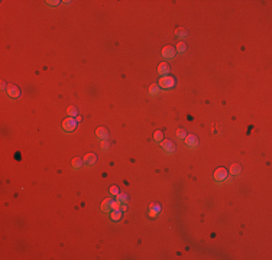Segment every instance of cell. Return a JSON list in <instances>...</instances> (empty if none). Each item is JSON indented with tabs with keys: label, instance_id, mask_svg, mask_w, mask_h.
Returning a JSON list of instances; mask_svg holds the SVG:
<instances>
[{
	"label": "cell",
	"instance_id": "cell-1",
	"mask_svg": "<svg viewBox=\"0 0 272 260\" xmlns=\"http://www.w3.org/2000/svg\"><path fill=\"white\" fill-rule=\"evenodd\" d=\"M158 85H159V88H164V90H171V88H174V85H175V78L171 77V75L161 77Z\"/></svg>",
	"mask_w": 272,
	"mask_h": 260
},
{
	"label": "cell",
	"instance_id": "cell-2",
	"mask_svg": "<svg viewBox=\"0 0 272 260\" xmlns=\"http://www.w3.org/2000/svg\"><path fill=\"white\" fill-rule=\"evenodd\" d=\"M77 119L75 117H67L65 120L62 121V129L67 132V133H71V132H74L75 130V127H77Z\"/></svg>",
	"mask_w": 272,
	"mask_h": 260
},
{
	"label": "cell",
	"instance_id": "cell-3",
	"mask_svg": "<svg viewBox=\"0 0 272 260\" xmlns=\"http://www.w3.org/2000/svg\"><path fill=\"white\" fill-rule=\"evenodd\" d=\"M6 94H7L10 98H17V97L22 95V91H20V88L17 85L10 84V85H7V88H6Z\"/></svg>",
	"mask_w": 272,
	"mask_h": 260
},
{
	"label": "cell",
	"instance_id": "cell-4",
	"mask_svg": "<svg viewBox=\"0 0 272 260\" xmlns=\"http://www.w3.org/2000/svg\"><path fill=\"white\" fill-rule=\"evenodd\" d=\"M227 171L224 169V168H219V169H216L214 171V179H216V182H223L226 178H227Z\"/></svg>",
	"mask_w": 272,
	"mask_h": 260
},
{
	"label": "cell",
	"instance_id": "cell-5",
	"mask_svg": "<svg viewBox=\"0 0 272 260\" xmlns=\"http://www.w3.org/2000/svg\"><path fill=\"white\" fill-rule=\"evenodd\" d=\"M161 146H162V149H164L167 153H174V152H175V145H174L171 140H162V142H161Z\"/></svg>",
	"mask_w": 272,
	"mask_h": 260
},
{
	"label": "cell",
	"instance_id": "cell-6",
	"mask_svg": "<svg viewBox=\"0 0 272 260\" xmlns=\"http://www.w3.org/2000/svg\"><path fill=\"white\" fill-rule=\"evenodd\" d=\"M175 53H177V51H175L171 45L165 46V48L162 49V56H164L165 59H171V58H174V56H175Z\"/></svg>",
	"mask_w": 272,
	"mask_h": 260
},
{
	"label": "cell",
	"instance_id": "cell-7",
	"mask_svg": "<svg viewBox=\"0 0 272 260\" xmlns=\"http://www.w3.org/2000/svg\"><path fill=\"white\" fill-rule=\"evenodd\" d=\"M184 142H185V145L188 147H197V145H198V139L195 137L194 135H187L185 139H184Z\"/></svg>",
	"mask_w": 272,
	"mask_h": 260
},
{
	"label": "cell",
	"instance_id": "cell-8",
	"mask_svg": "<svg viewBox=\"0 0 272 260\" xmlns=\"http://www.w3.org/2000/svg\"><path fill=\"white\" fill-rule=\"evenodd\" d=\"M170 72H171V68L167 62H161V64L158 65V74H159V75L165 77V75H170Z\"/></svg>",
	"mask_w": 272,
	"mask_h": 260
},
{
	"label": "cell",
	"instance_id": "cell-9",
	"mask_svg": "<svg viewBox=\"0 0 272 260\" xmlns=\"http://www.w3.org/2000/svg\"><path fill=\"white\" fill-rule=\"evenodd\" d=\"M83 162H84V165H87V166H93L97 162V156L94 155V153H87L84 156V159H83Z\"/></svg>",
	"mask_w": 272,
	"mask_h": 260
},
{
	"label": "cell",
	"instance_id": "cell-10",
	"mask_svg": "<svg viewBox=\"0 0 272 260\" xmlns=\"http://www.w3.org/2000/svg\"><path fill=\"white\" fill-rule=\"evenodd\" d=\"M96 136L100 139V140H107V137H109V132H107L106 127H99V129L96 130Z\"/></svg>",
	"mask_w": 272,
	"mask_h": 260
},
{
	"label": "cell",
	"instance_id": "cell-11",
	"mask_svg": "<svg viewBox=\"0 0 272 260\" xmlns=\"http://www.w3.org/2000/svg\"><path fill=\"white\" fill-rule=\"evenodd\" d=\"M159 212H161V205H159V204H152V205L149 207L148 215H149V217H156V215H159Z\"/></svg>",
	"mask_w": 272,
	"mask_h": 260
},
{
	"label": "cell",
	"instance_id": "cell-12",
	"mask_svg": "<svg viewBox=\"0 0 272 260\" xmlns=\"http://www.w3.org/2000/svg\"><path fill=\"white\" fill-rule=\"evenodd\" d=\"M102 211L103 212H110V211H112V199H104V201H103Z\"/></svg>",
	"mask_w": 272,
	"mask_h": 260
},
{
	"label": "cell",
	"instance_id": "cell-13",
	"mask_svg": "<svg viewBox=\"0 0 272 260\" xmlns=\"http://www.w3.org/2000/svg\"><path fill=\"white\" fill-rule=\"evenodd\" d=\"M110 218L113 220V221H119L120 218H122V211L119 209H113V211H110Z\"/></svg>",
	"mask_w": 272,
	"mask_h": 260
},
{
	"label": "cell",
	"instance_id": "cell-14",
	"mask_svg": "<svg viewBox=\"0 0 272 260\" xmlns=\"http://www.w3.org/2000/svg\"><path fill=\"white\" fill-rule=\"evenodd\" d=\"M240 172H242V166H240L239 163H233V165L230 166V173H232V175H239Z\"/></svg>",
	"mask_w": 272,
	"mask_h": 260
},
{
	"label": "cell",
	"instance_id": "cell-15",
	"mask_svg": "<svg viewBox=\"0 0 272 260\" xmlns=\"http://www.w3.org/2000/svg\"><path fill=\"white\" fill-rule=\"evenodd\" d=\"M67 114H68V117H77L78 116V111H77V108L74 105H71V107L67 108Z\"/></svg>",
	"mask_w": 272,
	"mask_h": 260
},
{
	"label": "cell",
	"instance_id": "cell-16",
	"mask_svg": "<svg viewBox=\"0 0 272 260\" xmlns=\"http://www.w3.org/2000/svg\"><path fill=\"white\" fill-rule=\"evenodd\" d=\"M159 93V85L158 84H152L149 87V95H158Z\"/></svg>",
	"mask_w": 272,
	"mask_h": 260
},
{
	"label": "cell",
	"instance_id": "cell-17",
	"mask_svg": "<svg viewBox=\"0 0 272 260\" xmlns=\"http://www.w3.org/2000/svg\"><path fill=\"white\" fill-rule=\"evenodd\" d=\"M175 35H177L178 38H185V36L188 35V32L184 29V28H178V29L175 31Z\"/></svg>",
	"mask_w": 272,
	"mask_h": 260
},
{
	"label": "cell",
	"instance_id": "cell-18",
	"mask_svg": "<svg viewBox=\"0 0 272 260\" xmlns=\"http://www.w3.org/2000/svg\"><path fill=\"white\" fill-rule=\"evenodd\" d=\"M81 165H83V160H81L80 157H74V159H72V168H74V169L80 168Z\"/></svg>",
	"mask_w": 272,
	"mask_h": 260
},
{
	"label": "cell",
	"instance_id": "cell-19",
	"mask_svg": "<svg viewBox=\"0 0 272 260\" xmlns=\"http://www.w3.org/2000/svg\"><path fill=\"white\" fill-rule=\"evenodd\" d=\"M153 139H155L156 142H162V140H164V133H162L161 130H156L155 135H153Z\"/></svg>",
	"mask_w": 272,
	"mask_h": 260
},
{
	"label": "cell",
	"instance_id": "cell-20",
	"mask_svg": "<svg viewBox=\"0 0 272 260\" xmlns=\"http://www.w3.org/2000/svg\"><path fill=\"white\" fill-rule=\"evenodd\" d=\"M175 51L178 52H185L187 51V45L184 43V42H178V45H177V49Z\"/></svg>",
	"mask_w": 272,
	"mask_h": 260
},
{
	"label": "cell",
	"instance_id": "cell-21",
	"mask_svg": "<svg viewBox=\"0 0 272 260\" xmlns=\"http://www.w3.org/2000/svg\"><path fill=\"white\" fill-rule=\"evenodd\" d=\"M116 197H117V201H119V202L126 204V201H127V195H126V194H120V192H119Z\"/></svg>",
	"mask_w": 272,
	"mask_h": 260
},
{
	"label": "cell",
	"instance_id": "cell-22",
	"mask_svg": "<svg viewBox=\"0 0 272 260\" xmlns=\"http://www.w3.org/2000/svg\"><path fill=\"white\" fill-rule=\"evenodd\" d=\"M185 136H187V132L184 129H178L177 130V137L178 139H185Z\"/></svg>",
	"mask_w": 272,
	"mask_h": 260
},
{
	"label": "cell",
	"instance_id": "cell-23",
	"mask_svg": "<svg viewBox=\"0 0 272 260\" xmlns=\"http://www.w3.org/2000/svg\"><path fill=\"white\" fill-rule=\"evenodd\" d=\"M110 194H112V195H117V194H119V188H117L116 185L110 187Z\"/></svg>",
	"mask_w": 272,
	"mask_h": 260
},
{
	"label": "cell",
	"instance_id": "cell-24",
	"mask_svg": "<svg viewBox=\"0 0 272 260\" xmlns=\"http://www.w3.org/2000/svg\"><path fill=\"white\" fill-rule=\"evenodd\" d=\"M119 208H120L119 201H112V211H113V209H119Z\"/></svg>",
	"mask_w": 272,
	"mask_h": 260
},
{
	"label": "cell",
	"instance_id": "cell-25",
	"mask_svg": "<svg viewBox=\"0 0 272 260\" xmlns=\"http://www.w3.org/2000/svg\"><path fill=\"white\" fill-rule=\"evenodd\" d=\"M100 147H102L103 150H107V149H109V143H107L106 140H102V142H100Z\"/></svg>",
	"mask_w": 272,
	"mask_h": 260
},
{
	"label": "cell",
	"instance_id": "cell-26",
	"mask_svg": "<svg viewBox=\"0 0 272 260\" xmlns=\"http://www.w3.org/2000/svg\"><path fill=\"white\" fill-rule=\"evenodd\" d=\"M47 3H48L49 6H57V4H59V1H57V0H55V1H47Z\"/></svg>",
	"mask_w": 272,
	"mask_h": 260
},
{
	"label": "cell",
	"instance_id": "cell-27",
	"mask_svg": "<svg viewBox=\"0 0 272 260\" xmlns=\"http://www.w3.org/2000/svg\"><path fill=\"white\" fill-rule=\"evenodd\" d=\"M126 209H127V207H126V204H123V205L120 207V211H122V212H123V211H126Z\"/></svg>",
	"mask_w": 272,
	"mask_h": 260
},
{
	"label": "cell",
	"instance_id": "cell-28",
	"mask_svg": "<svg viewBox=\"0 0 272 260\" xmlns=\"http://www.w3.org/2000/svg\"><path fill=\"white\" fill-rule=\"evenodd\" d=\"M224 181H227V182H232V181H233V178H232V176H229V175H227V178H226V179H224Z\"/></svg>",
	"mask_w": 272,
	"mask_h": 260
}]
</instances>
